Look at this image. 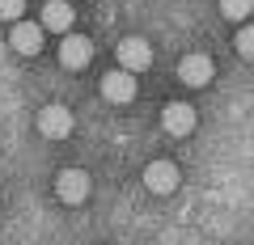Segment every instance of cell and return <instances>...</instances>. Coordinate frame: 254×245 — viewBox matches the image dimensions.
<instances>
[{"label":"cell","mask_w":254,"mask_h":245,"mask_svg":"<svg viewBox=\"0 0 254 245\" xmlns=\"http://www.w3.org/2000/svg\"><path fill=\"white\" fill-rule=\"evenodd\" d=\"M72 127H76L72 110L60 106V101H51V106L38 110V131H43L47 140H68V136H72Z\"/></svg>","instance_id":"2"},{"label":"cell","mask_w":254,"mask_h":245,"mask_svg":"<svg viewBox=\"0 0 254 245\" xmlns=\"http://www.w3.org/2000/svg\"><path fill=\"white\" fill-rule=\"evenodd\" d=\"M26 17V0H0V21H21Z\"/></svg>","instance_id":"12"},{"label":"cell","mask_w":254,"mask_h":245,"mask_svg":"<svg viewBox=\"0 0 254 245\" xmlns=\"http://www.w3.org/2000/svg\"><path fill=\"white\" fill-rule=\"evenodd\" d=\"M102 98L115 101V106L136 101V72H127V68H119V72H106V76H102Z\"/></svg>","instance_id":"7"},{"label":"cell","mask_w":254,"mask_h":245,"mask_svg":"<svg viewBox=\"0 0 254 245\" xmlns=\"http://www.w3.org/2000/svg\"><path fill=\"white\" fill-rule=\"evenodd\" d=\"M178 182H182L178 165L165 161V156H161V161H148V165H144V186H148L153 195H174V191H178Z\"/></svg>","instance_id":"5"},{"label":"cell","mask_w":254,"mask_h":245,"mask_svg":"<svg viewBox=\"0 0 254 245\" xmlns=\"http://www.w3.org/2000/svg\"><path fill=\"white\" fill-rule=\"evenodd\" d=\"M72 21H76V13H72V4H68V0H47V4H43V26H47V30L68 34V30H72Z\"/></svg>","instance_id":"10"},{"label":"cell","mask_w":254,"mask_h":245,"mask_svg":"<svg viewBox=\"0 0 254 245\" xmlns=\"http://www.w3.org/2000/svg\"><path fill=\"white\" fill-rule=\"evenodd\" d=\"M115 59L127 72H144V68L153 64V47H148L144 38H123V43L115 47Z\"/></svg>","instance_id":"8"},{"label":"cell","mask_w":254,"mask_h":245,"mask_svg":"<svg viewBox=\"0 0 254 245\" xmlns=\"http://www.w3.org/2000/svg\"><path fill=\"white\" fill-rule=\"evenodd\" d=\"M195 123H199V114H195V106H187V101H170V106L161 110V127L170 131V136H190Z\"/></svg>","instance_id":"9"},{"label":"cell","mask_w":254,"mask_h":245,"mask_svg":"<svg viewBox=\"0 0 254 245\" xmlns=\"http://www.w3.org/2000/svg\"><path fill=\"white\" fill-rule=\"evenodd\" d=\"M212 72H216V64H212V55H203V51H190V55L178 59V81L190 85V89H203V85L212 81Z\"/></svg>","instance_id":"3"},{"label":"cell","mask_w":254,"mask_h":245,"mask_svg":"<svg viewBox=\"0 0 254 245\" xmlns=\"http://www.w3.org/2000/svg\"><path fill=\"white\" fill-rule=\"evenodd\" d=\"M93 191V182L85 169H60L55 173V195H60V203H68V207H76V203H85Z\"/></svg>","instance_id":"1"},{"label":"cell","mask_w":254,"mask_h":245,"mask_svg":"<svg viewBox=\"0 0 254 245\" xmlns=\"http://www.w3.org/2000/svg\"><path fill=\"white\" fill-rule=\"evenodd\" d=\"M60 64L72 68V72L89 68V64H93V38H85V34H64V43H60Z\"/></svg>","instance_id":"6"},{"label":"cell","mask_w":254,"mask_h":245,"mask_svg":"<svg viewBox=\"0 0 254 245\" xmlns=\"http://www.w3.org/2000/svg\"><path fill=\"white\" fill-rule=\"evenodd\" d=\"M237 55H242V59H254V26H242V34H237Z\"/></svg>","instance_id":"13"},{"label":"cell","mask_w":254,"mask_h":245,"mask_svg":"<svg viewBox=\"0 0 254 245\" xmlns=\"http://www.w3.org/2000/svg\"><path fill=\"white\" fill-rule=\"evenodd\" d=\"M220 13H225L229 21H246L254 13V0H220Z\"/></svg>","instance_id":"11"},{"label":"cell","mask_w":254,"mask_h":245,"mask_svg":"<svg viewBox=\"0 0 254 245\" xmlns=\"http://www.w3.org/2000/svg\"><path fill=\"white\" fill-rule=\"evenodd\" d=\"M43 34H47V26L43 21H13V30H9V47L17 55H38L43 51Z\"/></svg>","instance_id":"4"}]
</instances>
